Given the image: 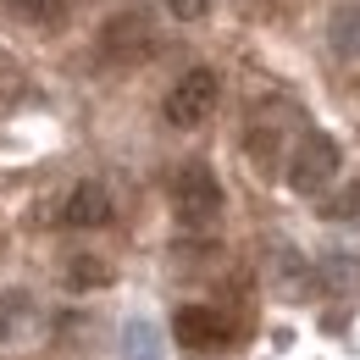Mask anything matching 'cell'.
Instances as JSON below:
<instances>
[{
    "label": "cell",
    "instance_id": "cell-11",
    "mask_svg": "<svg viewBox=\"0 0 360 360\" xmlns=\"http://www.w3.org/2000/svg\"><path fill=\"white\" fill-rule=\"evenodd\" d=\"M6 6L34 28H61L67 22V0H6Z\"/></svg>",
    "mask_w": 360,
    "mask_h": 360
},
{
    "label": "cell",
    "instance_id": "cell-16",
    "mask_svg": "<svg viewBox=\"0 0 360 360\" xmlns=\"http://www.w3.org/2000/svg\"><path fill=\"white\" fill-rule=\"evenodd\" d=\"M167 11H172L178 22H200V17L211 11V0H167Z\"/></svg>",
    "mask_w": 360,
    "mask_h": 360
},
{
    "label": "cell",
    "instance_id": "cell-3",
    "mask_svg": "<svg viewBox=\"0 0 360 360\" xmlns=\"http://www.w3.org/2000/svg\"><path fill=\"white\" fill-rule=\"evenodd\" d=\"M333 172H338V144L327 134H300L294 139V150H288V188H294V194L327 188Z\"/></svg>",
    "mask_w": 360,
    "mask_h": 360
},
{
    "label": "cell",
    "instance_id": "cell-14",
    "mask_svg": "<svg viewBox=\"0 0 360 360\" xmlns=\"http://www.w3.org/2000/svg\"><path fill=\"white\" fill-rule=\"evenodd\" d=\"M321 217L327 222H360V178L344 188V194H333L327 205H321Z\"/></svg>",
    "mask_w": 360,
    "mask_h": 360
},
{
    "label": "cell",
    "instance_id": "cell-5",
    "mask_svg": "<svg viewBox=\"0 0 360 360\" xmlns=\"http://www.w3.org/2000/svg\"><path fill=\"white\" fill-rule=\"evenodd\" d=\"M172 333H178V344H188V349H217V344L233 338V321L222 311H211V305H183Z\"/></svg>",
    "mask_w": 360,
    "mask_h": 360
},
{
    "label": "cell",
    "instance_id": "cell-4",
    "mask_svg": "<svg viewBox=\"0 0 360 360\" xmlns=\"http://www.w3.org/2000/svg\"><path fill=\"white\" fill-rule=\"evenodd\" d=\"M100 50H105V61H117V67H139V61H150V56H155L150 11H122V17H111L105 34H100Z\"/></svg>",
    "mask_w": 360,
    "mask_h": 360
},
{
    "label": "cell",
    "instance_id": "cell-10",
    "mask_svg": "<svg viewBox=\"0 0 360 360\" xmlns=\"http://www.w3.org/2000/svg\"><path fill=\"white\" fill-rule=\"evenodd\" d=\"M122 360H167V338H161V327L144 321V316H134V321L122 327Z\"/></svg>",
    "mask_w": 360,
    "mask_h": 360
},
{
    "label": "cell",
    "instance_id": "cell-9",
    "mask_svg": "<svg viewBox=\"0 0 360 360\" xmlns=\"http://www.w3.org/2000/svg\"><path fill=\"white\" fill-rule=\"evenodd\" d=\"M316 288H321V294H355L360 288V255L327 250V255L316 261Z\"/></svg>",
    "mask_w": 360,
    "mask_h": 360
},
{
    "label": "cell",
    "instance_id": "cell-2",
    "mask_svg": "<svg viewBox=\"0 0 360 360\" xmlns=\"http://www.w3.org/2000/svg\"><path fill=\"white\" fill-rule=\"evenodd\" d=\"M217 100H222V78L211 72V67H194V72H183L178 84L167 89V122L172 128H200L211 111H217Z\"/></svg>",
    "mask_w": 360,
    "mask_h": 360
},
{
    "label": "cell",
    "instance_id": "cell-13",
    "mask_svg": "<svg viewBox=\"0 0 360 360\" xmlns=\"http://www.w3.org/2000/svg\"><path fill=\"white\" fill-rule=\"evenodd\" d=\"M105 283H111V266L94 261V255H78V261L67 266V288H78V294H84V288H105Z\"/></svg>",
    "mask_w": 360,
    "mask_h": 360
},
{
    "label": "cell",
    "instance_id": "cell-12",
    "mask_svg": "<svg viewBox=\"0 0 360 360\" xmlns=\"http://www.w3.org/2000/svg\"><path fill=\"white\" fill-rule=\"evenodd\" d=\"M333 50L349 56V61H360V6H344V11L333 17Z\"/></svg>",
    "mask_w": 360,
    "mask_h": 360
},
{
    "label": "cell",
    "instance_id": "cell-6",
    "mask_svg": "<svg viewBox=\"0 0 360 360\" xmlns=\"http://www.w3.org/2000/svg\"><path fill=\"white\" fill-rule=\"evenodd\" d=\"M271 288H277L283 300H311V294H321V288H316V266L294 244H277V250H271Z\"/></svg>",
    "mask_w": 360,
    "mask_h": 360
},
{
    "label": "cell",
    "instance_id": "cell-15",
    "mask_svg": "<svg viewBox=\"0 0 360 360\" xmlns=\"http://www.w3.org/2000/svg\"><path fill=\"white\" fill-rule=\"evenodd\" d=\"M22 89H28V78H22V61L0 50V100H17Z\"/></svg>",
    "mask_w": 360,
    "mask_h": 360
},
{
    "label": "cell",
    "instance_id": "cell-8",
    "mask_svg": "<svg viewBox=\"0 0 360 360\" xmlns=\"http://www.w3.org/2000/svg\"><path fill=\"white\" fill-rule=\"evenodd\" d=\"M39 333V311L22 294H0V349H17Z\"/></svg>",
    "mask_w": 360,
    "mask_h": 360
},
{
    "label": "cell",
    "instance_id": "cell-7",
    "mask_svg": "<svg viewBox=\"0 0 360 360\" xmlns=\"http://www.w3.org/2000/svg\"><path fill=\"white\" fill-rule=\"evenodd\" d=\"M61 222L67 227H105L111 222V194L100 183H78L67 194V205H61Z\"/></svg>",
    "mask_w": 360,
    "mask_h": 360
},
{
    "label": "cell",
    "instance_id": "cell-1",
    "mask_svg": "<svg viewBox=\"0 0 360 360\" xmlns=\"http://www.w3.org/2000/svg\"><path fill=\"white\" fill-rule=\"evenodd\" d=\"M172 211L183 227H211L222 211V183L211 178L205 161H183L172 172Z\"/></svg>",
    "mask_w": 360,
    "mask_h": 360
}]
</instances>
